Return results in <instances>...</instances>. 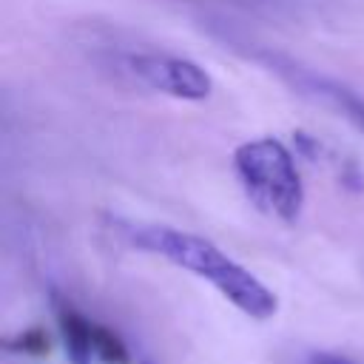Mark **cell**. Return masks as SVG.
<instances>
[{"label": "cell", "mask_w": 364, "mask_h": 364, "mask_svg": "<svg viewBox=\"0 0 364 364\" xmlns=\"http://www.w3.org/2000/svg\"><path fill=\"white\" fill-rule=\"evenodd\" d=\"M233 173L256 210L293 225L304 208V185L290 148L276 136H256L233 151Z\"/></svg>", "instance_id": "7a4b0ae2"}, {"label": "cell", "mask_w": 364, "mask_h": 364, "mask_svg": "<svg viewBox=\"0 0 364 364\" xmlns=\"http://www.w3.org/2000/svg\"><path fill=\"white\" fill-rule=\"evenodd\" d=\"M299 85L316 97H321L324 102H330L341 117H347L358 131H364V100L350 91L347 85L327 80V77H316V74H299Z\"/></svg>", "instance_id": "277c9868"}, {"label": "cell", "mask_w": 364, "mask_h": 364, "mask_svg": "<svg viewBox=\"0 0 364 364\" xmlns=\"http://www.w3.org/2000/svg\"><path fill=\"white\" fill-rule=\"evenodd\" d=\"M57 321H60V336H63L68 361L71 364H91V358H94V321L80 316L71 304L57 307Z\"/></svg>", "instance_id": "5b68a950"}, {"label": "cell", "mask_w": 364, "mask_h": 364, "mask_svg": "<svg viewBox=\"0 0 364 364\" xmlns=\"http://www.w3.org/2000/svg\"><path fill=\"white\" fill-rule=\"evenodd\" d=\"M94 358L105 361V364H125L128 361V350L122 344V338L102 327V324H94Z\"/></svg>", "instance_id": "8992f818"}, {"label": "cell", "mask_w": 364, "mask_h": 364, "mask_svg": "<svg viewBox=\"0 0 364 364\" xmlns=\"http://www.w3.org/2000/svg\"><path fill=\"white\" fill-rule=\"evenodd\" d=\"M125 65L142 85H148L165 97H173V100L202 102L213 91L210 74L188 57L145 51V54H131L125 60Z\"/></svg>", "instance_id": "3957f363"}, {"label": "cell", "mask_w": 364, "mask_h": 364, "mask_svg": "<svg viewBox=\"0 0 364 364\" xmlns=\"http://www.w3.org/2000/svg\"><path fill=\"white\" fill-rule=\"evenodd\" d=\"M304 364H355L353 358L341 355V353H327V350H316L304 358Z\"/></svg>", "instance_id": "52a82bcc"}, {"label": "cell", "mask_w": 364, "mask_h": 364, "mask_svg": "<svg viewBox=\"0 0 364 364\" xmlns=\"http://www.w3.org/2000/svg\"><path fill=\"white\" fill-rule=\"evenodd\" d=\"M128 239L134 247L162 256L171 264L210 282L239 313L256 321L273 318L279 310V296L259 276H253L245 264L230 259L222 247H216L205 236L176 230L168 225H139L128 230Z\"/></svg>", "instance_id": "6da1fadb"}]
</instances>
